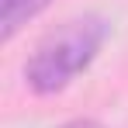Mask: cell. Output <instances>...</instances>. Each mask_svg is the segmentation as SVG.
Returning <instances> with one entry per match:
<instances>
[{"mask_svg":"<svg viewBox=\"0 0 128 128\" xmlns=\"http://www.w3.org/2000/svg\"><path fill=\"white\" fill-rule=\"evenodd\" d=\"M107 38V21L97 14H83L62 21L35 45L31 59L24 62V80L35 94H56L69 86L86 66L97 59Z\"/></svg>","mask_w":128,"mask_h":128,"instance_id":"cell-1","label":"cell"},{"mask_svg":"<svg viewBox=\"0 0 128 128\" xmlns=\"http://www.w3.org/2000/svg\"><path fill=\"white\" fill-rule=\"evenodd\" d=\"M45 7H48V0H4V7H0V31H4V38L10 42L35 14H42Z\"/></svg>","mask_w":128,"mask_h":128,"instance_id":"cell-2","label":"cell"},{"mask_svg":"<svg viewBox=\"0 0 128 128\" xmlns=\"http://www.w3.org/2000/svg\"><path fill=\"white\" fill-rule=\"evenodd\" d=\"M62 128H100L97 121H69V125H62Z\"/></svg>","mask_w":128,"mask_h":128,"instance_id":"cell-3","label":"cell"}]
</instances>
